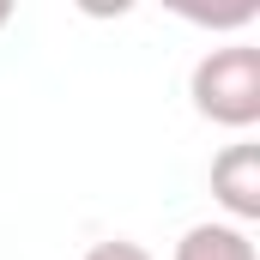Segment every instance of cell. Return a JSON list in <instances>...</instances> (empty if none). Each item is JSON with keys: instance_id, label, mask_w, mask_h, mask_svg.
Segmentation results:
<instances>
[{"instance_id": "6da1fadb", "label": "cell", "mask_w": 260, "mask_h": 260, "mask_svg": "<svg viewBox=\"0 0 260 260\" xmlns=\"http://www.w3.org/2000/svg\"><path fill=\"white\" fill-rule=\"evenodd\" d=\"M188 97H194V115L212 127L248 133L260 121V49L254 43H224V49H206L188 73Z\"/></svg>"}, {"instance_id": "7a4b0ae2", "label": "cell", "mask_w": 260, "mask_h": 260, "mask_svg": "<svg viewBox=\"0 0 260 260\" xmlns=\"http://www.w3.org/2000/svg\"><path fill=\"white\" fill-rule=\"evenodd\" d=\"M212 200L230 212L236 230L260 218V145L254 139H236L212 157Z\"/></svg>"}, {"instance_id": "3957f363", "label": "cell", "mask_w": 260, "mask_h": 260, "mask_svg": "<svg viewBox=\"0 0 260 260\" xmlns=\"http://www.w3.org/2000/svg\"><path fill=\"white\" fill-rule=\"evenodd\" d=\"M170 260H260V254L248 230H236V224H194V230H182Z\"/></svg>"}, {"instance_id": "277c9868", "label": "cell", "mask_w": 260, "mask_h": 260, "mask_svg": "<svg viewBox=\"0 0 260 260\" xmlns=\"http://www.w3.org/2000/svg\"><path fill=\"white\" fill-rule=\"evenodd\" d=\"M85 260H151V248H139V242H127V236H115V242H97Z\"/></svg>"}, {"instance_id": "5b68a950", "label": "cell", "mask_w": 260, "mask_h": 260, "mask_svg": "<svg viewBox=\"0 0 260 260\" xmlns=\"http://www.w3.org/2000/svg\"><path fill=\"white\" fill-rule=\"evenodd\" d=\"M6 24H12V0H0V30H6Z\"/></svg>"}]
</instances>
